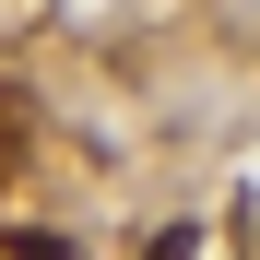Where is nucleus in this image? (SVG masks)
Wrapping results in <instances>:
<instances>
[{"label": "nucleus", "mask_w": 260, "mask_h": 260, "mask_svg": "<svg viewBox=\"0 0 260 260\" xmlns=\"http://www.w3.org/2000/svg\"><path fill=\"white\" fill-rule=\"evenodd\" d=\"M24 142H36V95H12V83H0V178L24 166Z\"/></svg>", "instance_id": "obj_1"}, {"label": "nucleus", "mask_w": 260, "mask_h": 260, "mask_svg": "<svg viewBox=\"0 0 260 260\" xmlns=\"http://www.w3.org/2000/svg\"><path fill=\"white\" fill-rule=\"evenodd\" d=\"M0 260H71L59 237H0Z\"/></svg>", "instance_id": "obj_2"}, {"label": "nucleus", "mask_w": 260, "mask_h": 260, "mask_svg": "<svg viewBox=\"0 0 260 260\" xmlns=\"http://www.w3.org/2000/svg\"><path fill=\"white\" fill-rule=\"evenodd\" d=\"M142 260H201V237H189V225H166V237H154Z\"/></svg>", "instance_id": "obj_3"}]
</instances>
